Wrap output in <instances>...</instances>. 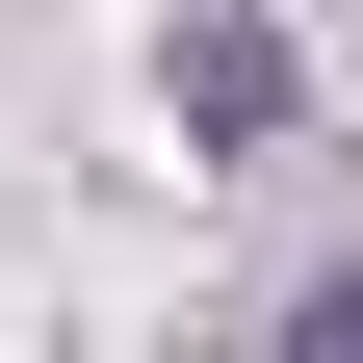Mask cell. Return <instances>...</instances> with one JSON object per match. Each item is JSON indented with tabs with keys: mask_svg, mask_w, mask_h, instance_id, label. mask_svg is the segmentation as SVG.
I'll return each mask as SVG.
<instances>
[{
	"mask_svg": "<svg viewBox=\"0 0 363 363\" xmlns=\"http://www.w3.org/2000/svg\"><path fill=\"white\" fill-rule=\"evenodd\" d=\"M182 130H208V156H259V130H286V26H259V0H182Z\"/></svg>",
	"mask_w": 363,
	"mask_h": 363,
	"instance_id": "1",
	"label": "cell"
},
{
	"mask_svg": "<svg viewBox=\"0 0 363 363\" xmlns=\"http://www.w3.org/2000/svg\"><path fill=\"white\" fill-rule=\"evenodd\" d=\"M286 363H363V286H311V311H286Z\"/></svg>",
	"mask_w": 363,
	"mask_h": 363,
	"instance_id": "2",
	"label": "cell"
}]
</instances>
